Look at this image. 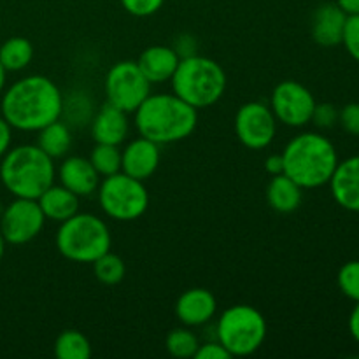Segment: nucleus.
<instances>
[{"label":"nucleus","mask_w":359,"mask_h":359,"mask_svg":"<svg viewBox=\"0 0 359 359\" xmlns=\"http://www.w3.org/2000/svg\"><path fill=\"white\" fill-rule=\"evenodd\" d=\"M165 346H167V351L170 356L177 359H188L195 358V353L196 349H198L200 342L191 330L175 328L167 335Z\"/></svg>","instance_id":"bb28decb"},{"label":"nucleus","mask_w":359,"mask_h":359,"mask_svg":"<svg viewBox=\"0 0 359 359\" xmlns=\"http://www.w3.org/2000/svg\"><path fill=\"white\" fill-rule=\"evenodd\" d=\"M160 160V146L146 137H139L121 151V172L139 181H147L158 170Z\"/></svg>","instance_id":"ddd939ff"},{"label":"nucleus","mask_w":359,"mask_h":359,"mask_svg":"<svg viewBox=\"0 0 359 359\" xmlns=\"http://www.w3.org/2000/svg\"><path fill=\"white\" fill-rule=\"evenodd\" d=\"M198 125V111L175 93L149 95L135 111V126L140 137L158 146L179 142L193 135Z\"/></svg>","instance_id":"f03ea898"},{"label":"nucleus","mask_w":359,"mask_h":359,"mask_svg":"<svg viewBox=\"0 0 359 359\" xmlns=\"http://www.w3.org/2000/svg\"><path fill=\"white\" fill-rule=\"evenodd\" d=\"M44 224V212L37 200L32 198H14L0 217V231L7 244L13 245H23L34 241Z\"/></svg>","instance_id":"9b49d317"},{"label":"nucleus","mask_w":359,"mask_h":359,"mask_svg":"<svg viewBox=\"0 0 359 359\" xmlns=\"http://www.w3.org/2000/svg\"><path fill=\"white\" fill-rule=\"evenodd\" d=\"M265 170L269 172L270 175L284 174L283 154H272V156L266 158V161H265Z\"/></svg>","instance_id":"c9c22d12"},{"label":"nucleus","mask_w":359,"mask_h":359,"mask_svg":"<svg viewBox=\"0 0 359 359\" xmlns=\"http://www.w3.org/2000/svg\"><path fill=\"white\" fill-rule=\"evenodd\" d=\"M34 58V46L25 37H11L0 46V63L7 72L27 69Z\"/></svg>","instance_id":"5701e85b"},{"label":"nucleus","mask_w":359,"mask_h":359,"mask_svg":"<svg viewBox=\"0 0 359 359\" xmlns=\"http://www.w3.org/2000/svg\"><path fill=\"white\" fill-rule=\"evenodd\" d=\"M349 332L351 337L359 344V302H356V307L349 316Z\"/></svg>","instance_id":"e433bc0d"},{"label":"nucleus","mask_w":359,"mask_h":359,"mask_svg":"<svg viewBox=\"0 0 359 359\" xmlns=\"http://www.w3.org/2000/svg\"><path fill=\"white\" fill-rule=\"evenodd\" d=\"M346 21L347 14L339 4H323L312 16V39L325 48L342 44Z\"/></svg>","instance_id":"a211bd4d"},{"label":"nucleus","mask_w":359,"mask_h":359,"mask_svg":"<svg viewBox=\"0 0 359 359\" xmlns=\"http://www.w3.org/2000/svg\"><path fill=\"white\" fill-rule=\"evenodd\" d=\"M342 44L346 46L351 58H354L359 63V14H349L347 16Z\"/></svg>","instance_id":"c85d7f7f"},{"label":"nucleus","mask_w":359,"mask_h":359,"mask_svg":"<svg viewBox=\"0 0 359 359\" xmlns=\"http://www.w3.org/2000/svg\"><path fill=\"white\" fill-rule=\"evenodd\" d=\"M179 62L181 58L170 46H151L140 53L137 65L151 84H161L172 79Z\"/></svg>","instance_id":"6ab92c4d"},{"label":"nucleus","mask_w":359,"mask_h":359,"mask_svg":"<svg viewBox=\"0 0 359 359\" xmlns=\"http://www.w3.org/2000/svg\"><path fill=\"white\" fill-rule=\"evenodd\" d=\"M91 265H93V273L97 280L105 284V286H116V284H119L125 279V262L118 255H114V252H104Z\"/></svg>","instance_id":"393cba45"},{"label":"nucleus","mask_w":359,"mask_h":359,"mask_svg":"<svg viewBox=\"0 0 359 359\" xmlns=\"http://www.w3.org/2000/svg\"><path fill=\"white\" fill-rule=\"evenodd\" d=\"M98 203L105 216L116 221H135L149 207V193L144 181L133 179L125 172L104 177L98 184Z\"/></svg>","instance_id":"6e6552de"},{"label":"nucleus","mask_w":359,"mask_h":359,"mask_svg":"<svg viewBox=\"0 0 359 359\" xmlns=\"http://www.w3.org/2000/svg\"><path fill=\"white\" fill-rule=\"evenodd\" d=\"M316 104L318 102L312 91L298 81L291 79L277 84L270 97V109L277 123H283L291 128H302L309 125Z\"/></svg>","instance_id":"9d476101"},{"label":"nucleus","mask_w":359,"mask_h":359,"mask_svg":"<svg viewBox=\"0 0 359 359\" xmlns=\"http://www.w3.org/2000/svg\"><path fill=\"white\" fill-rule=\"evenodd\" d=\"M6 238H4V235H2V231H0V262H2V258H4V252H6Z\"/></svg>","instance_id":"ea45409f"},{"label":"nucleus","mask_w":359,"mask_h":359,"mask_svg":"<svg viewBox=\"0 0 359 359\" xmlns=\"http://www.w3.org/2000/svg\"><path fill=\"white\" fill-rule=\"evenodd\" d=\"M339 287L349 300L359 302V259L347 262L339 270Z\"/></svg>","instance_id":"cd10ccee"},{"label":"nucleus","mask_w":359,"mask_h":359,"mask_svg":"<svg viewBox=\"0 0 359 359\" xmlns=\"http://www.w3.org/2000/svg\"><path fill=\"white\" fill-rule=\"evenodd\" d=\"M280 154L284 174L304 189L328 184L339 165V154L332 140L316 132H305L291 139Z\"/></svg>","instance_id":"7ed1b4c3"},{"label":"nucleus","mask_w":359,"mask_h":359,"mask_svg":"<svg viewBox=\"0 0 359 359\" xmlns=\"http://www.w3.org/2000/svg\"><path fill=\"white\" fill-rule=\"evenodd\" d=\"M37 133V146L49 158L58 160V158L67 156L70 146H72V135H70V128L65 123L56 119V121L49 123L44 128L39 130Z\"/></svg>","instance_id":"4be33fe9"},{"label":"nucleus","mask_w":359,"mask_h":359,"mask_svg":"<svg viewBox=\"0 0 359 359\" xmlns=\"http://www.w3.org/2000/svg\"><path fill=\"white\" fill-rule=\"evenodd\" d=\"M217 302L205 287L186 290L175 302V316L188 328L202 326L216 316Z\"/></svg>","instance_id":"4468645a"},{"label":"nucleus","mask_w":359,"mask_h":359,"mask_svg":"<svg viewBox=\"0 0 359 359\" xmlns=\"http://www.w3.org/2000/svg\"><path fill=\"white\" fill-rule=\"evenodd\" d=\"M339 123L347 133L359 137V104L353 102L344 105L342 111H339Z\"/></svg>","instance_id":"2f4dec72"},{"label":"nucleus","mask_w":359,"mask_h":359,"mask_svg":"<svg viewBox=\"0 0 359 359\" xmlns=\"http://www.w3.org/2000/svg\"><path fill=\"white\" fill-rule=\"evenodd\" d=\"M53 161L37 144L13 147L2 156L0 181L14 198L37 200L55 184L56 168Z\"/></svg>","instance_id":"20e7f679"},{"label":"nucleus","mask_w":359,"mask_h":359,"mask_svg":"<svg viewBox=\"0 0 359 359\" xmlns=\"http://www.w3.org/2000/svg\"><path fill=\"white\" fill-rule=\"evenodd\" d=\"M128 116L112 104H104L91 119V137L97 144L119 146L128 137Z\"/></svg>","instance_id":"f3484780"},{"label":"nucleus","mask_w":359,"mask_h":359,"mask_svg":"<svg viewBox=\"0 0 359 359\" xmlns=\"http://www.w3.org/2000/svg\"><path fill=\"white\" fill-rule=\"evenodd\" d=\"M55 354L58 359H90L91 344L77 330H65L56 339Z\"/></svg>","instance_id":"b1692460"},{"label":"nucleus","mask_w":359,"mask_h":359,"mask_svg":"<svg viewBox=\"0 0 359 359\" xmlns=\"http://www.w3.org/2000/svg\"><path fill=\"white\" fill-rule=\"evenodd\" d=\"M304 200V188L286 174L272 175L266 186V202L280 214L294 212Z\"/></svg>","instance_id":"412c9836"},{"label":"nucleus","mask_w":359,"mask_h":359,"mask_svg":"<svg viewBox=\"0 0 359 359\" xmlns=\"http://www.w3.org/2000/svg\"><path fill=\"white\" fill-rule=\"evenodd\" d=\"M311 123L318 128H332L339 123V111L333 104H316Z\"/></svg>","instance_id":"7c9ffc66"},{"label":"nucleus","mask_w":359,"mask_h":359,"mask_svg":"<svg viewBox=\"0 0 359 359\" xmlns=\"http://www.w3.org/2000/svg\"><path fill=\"white\" fill-rule=\"evenodd\" d=\"M39 207L44 212L46 221L51 219L56 223H63L74 214L79 212V196L67 189L62 184H51L37 198Z\"/></svg>","instance_id":"aec40b11"},{"label":"nucleus","mask_w":359,"mask_h":359,"mask_svg":"<svg viewBox=\"0 0 359 359\" xmlns=\"http://www.w3.org/2000/svg\"><path fill=\"white\" fill-rule=\"evenodd\" d=\"M265 339V318L251 305L228 307L217 321V340L231 356H251L263 346Z\"/></svg>","instance_id":"0eeeda50"},{"label":"nucleus","mask_w":359,"mask_h":359,"mask_svg":"<svg viewBox=\"0 0 359 359\" xmlns=\"http://www.w3.org/2000/svg\"><path fill=\"white\" fill-rule=\"evenodd\" d=\"M328 184L342 209L359 212V154L339 161Z\"/></svg>","instance_id":"dca6fc26"},{"label":"nucleus","mask_w":359,"mask_h":359,"mask_svg":"<svg viewBox=\"0 0 359 359\" xmlns=\"http://www.w3.org/2000/svg\"><path fill=\"white\" fill-rule=\"evenodd\" d=\"M175 53L179 55V58H188V56H193L196 55V49H198V44H196L195 37H191V35L184 34L181 35V37L175 41V46H174Z\"/></svg>","instance_id":"72a5a7b5"},{"label":"nucleus","mask_w":359,"mask_h":359,"mask_svg":"<svg viewBox=\"0 0 359 359\" xmlns=\"http://www.w3.org/2000/svg\"><path fill=\"white\" fill-rule=\"evenodd\" d=\"M235 133L249 149H265L277 133V119L270 105L263 102H248L235 114Z\"/></svg>","instance_id":"f8f14e48"},{"label":"nucleus","mask_w":359,"mask_h":359,"mask_svg":"<svg viewBox=\"0 0 359 359\" xmlns=\"http://www.w3.org/2000/svg\"><path fill=\"white\" fill-rule=\"evenodd\" d=\"M104 88L109 104L116 105L126 114L135 112L137 107L151 95V83L146 79L137 62L132 60L114 63L105 76Z\"/></svg>","instance_id":"1a4fd4ad"},{"label":"nucleus","mask_w":359,"mask_h":359,"mask_svg":"<svg viewBox=\"0 0 359 359\" xmlns=\"http://www.w3.org/2000/svg\"><path fill=\"white\" fill-rule=\"evenodd\" d=\"M165 0H121L123 9L137 18H147L156 14L163 7Z\"/></svg>","instance_id":"c756f323"},{"label":"nucleus","mask_w":359,"mask_h":359,"mask_svg":"<svg viewBox=\"0 0 359 359\" xmlns=\"http://www.w3.org/2000/svg\"><path fill=\"white\" fill-rule=\"evenodd\" d=\"M111 231L104 219L90 212H77L60 223L56 231L58 252L74 263H93L111 251Z\"/></svg>","instance_id":"423d86ee"},{"label":"nucleus","mask_w":359,"mask_h":359,"mask_svg":"<svg viewBox=\"0 0 359 359\" xmlns=\"http://www.w3.org/2000/svg\"><path fill=\"white\" fill-rule=\"evenodd\" d=\"M60 184L65 186L77 196L93 195L100 184V175L91 165L90 158L83 156H67L60 163L58 168Z\"/></svg>","instance_id":"2eb2a0df"},{"label":"nucleus","mask_w":359,"mask_h":359,"mask_svg":"<svg viewBox=\"0 0 359 359\" xmlns=\"http://www.w3.org/2000/svg\"><path fill=\"white\" fill-rule=\"evenodd\" d=\"M340 9L349 16V14H359V0H337Z\"/></svg>","instance_id":"4c0bfd02"},{"label":"nucleus","mask_w":359,"mask_h":359,"mask_svg":"<svg viewBox=\"0 0 359 359\" xmlns=\"http://www.w3.org/2000/svg\"><path fill=\"white\" fill-rule=\"evenodd\" d=\"M63 100L65 98L53 79L46 76H28L4 91L0 109L11 128L39 132L62 118Z\"/></svg>","instance_id":"f257e3e1"},{"label":"nucleus","mask_w":359,"mask_h":359,"mask_svg":"<svg viewBox=\"0 0 359 359\" xmlns=\"http://www.w3.org/2000/svg\"><path fill=\"white\" fill-rule=\"evenodd\" d=\"M11 142H13V128L9 123L0 116V160L4 154L11 149Z\"/></svg>","instance_id":"f704fd0d"},{"label":"nucleus","mask_w":359,"mask_h":359,"mask_svg":"<svg viewBox=\"0 0 359 359\" xmlns=\"http://www.w3.org/2000/svg\"><path fill=\"white\" fill-rule=\"evenodd\" d=\"M6 79H7V70L4 69V65L0 63V93H2L4 86H6Z\"/></svg>","instance_id":"58836bf2"},{"label":"nucleus","mask_w":359,"mask_h":359,"mask_svg":"<svg viewBox=\"0 0 359 359\" xmlns=\"http://www.w3.org/2000/svg\"><path fill=\"white\" fill-rule=\"evenodd\" d=\"M233 358L226 351V347L217 340V342L200 344L195 353V359H230Z\"/></svg>","instance_id":"473e14b6"},{"label":"nucleus","mask_w":359,"mask_h":359,"mask_svg":"<svg viewBox=\"0 0 359 359\" xmlns=\"http://www.w3.org/2000/svg\"><path fill=\"white\" fill-rule=\"evenodd\" d=\"M170 83L172 93L200 111L221 100L226 90V74L216 60L196 53L181 58Z\"/></svg>","instance_id":"39448f33"},{"label":"nucleus","mask_w":359,"mask_h":359,"mask_svg":"<svg viewBox=\"0 0 359 359\" xmlns=\"http://www.w3.org/2000/svg\"><path fill=\"white\" fill-rule=\"evenodd\" d=\"M90 161L100 177L121 172V149L112 144H97L90 154Z\"/></svg>","instance_id":"a878e982"}]
</instances>
